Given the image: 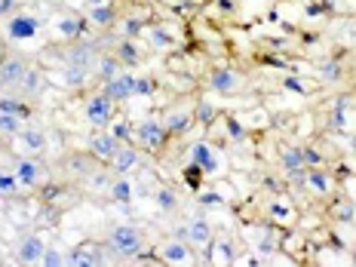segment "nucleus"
Here are the masks:
<instances>
[{
	"instance_id": "nucleus-1",
	"label": "nucleus",
	"mask_w": 356,
	"mask_h": 267,
	"mask_svg": "<svg viewBox=\"0 0 356 267\" xmlns=\"http://www.w3.org/2000/svg\"><path fill=\"white\" fill-rule=\"evenodd\" d=\"M108 246L120 258H136L145 249V231L138 225H132V221H120V225H114L108 231Z\"/></svg>"
},
{
	"instance_id": "nucleus-2",
	"label": "nucleus",
	"mask_w": 356,
	"mask_h": 267,
	"mask_svg": "<svg viewBox=\"0 0 356 267\" xmlns=\"http://www.w3.org/2000/svg\"><path fill=\"white\" fill-rule=\"evenodd\" d=\"M175 236H178V240H188L194 249H209L212 227H209V221H206L203 215H197V218H191L188 225L175 227Z\"/></svg>"
},
{
	"instance_id": "nucleus-3",
	"label": "nucleus",
	"mask_w": 356,
	"mask_h": 267,
	"mask_svg": "<svg viewBox=\"0 0 356 267\" xmlns=\"http://www.w3.org/2000/svg\"><path fill=\"white\" fill-rule=\"evenodd\" d=\"M243 86H246V77H243L240 71L227 68V65H221V68H215L209 74V89L218 95H234V92H240Z\"/></svg>"
},
{
	"instance_id": "nucleus-4",
	"label": "nucleus",
	"mask_w": 356,
	"mask_h": 267,
	"mask_svg": "<svg viewBox=\"0 0 356 267\" xmlns=\"http://www.w3.org/2000/svg\"><path fill=\"white\" fill-rule=\"evenodd\" d=\"M157 258L163 264H194V246H191L188 240H178V236H172V240H166L163 246L157 249Z\"/></svg>"
},
{
	"instance_id": "nucleus-5",
	"label": "nucleus",
	"mask_w": 356,
	"mask_h": 267,
	"mask_svg": "<svg viewBox=\"0 0 356 267\" xmlns=\"http://www.w3.org/2000/svg\"><path fill=\"white\" fill-rule=\"evenodd\" d=\"M114 105H117V102L111 99V95H105V92L92 95V99L86 102V120L92 123V126H99V129H105V126L117 117Z\"/></svg>"
},
{
	"instance_id": "nucleus-6",
	"label": "nucleus",
	"mask_w": 356,
	"mask_h": 267,
	"mask_svg": "<svg viewBox=\"0 0 356 267\" xmlns=\"http://www.w3.org/2000/svg\"><path fill=\"white\" fill-rule=\"evenodd\" d=\"M136 138H138V145L142 147H147V151H160V147L166 145L169 132H166V126H163V120L147 117V120H142L136 126Z\"/></svg>"
},
{
	"instance_id": "nucleus-7",
	"label": "nucleus",
	"mask_w": 356,
	"mask_h": 267,
	"mask_svg": "<svg viewBox=\"0 0 356 267\" xmlns=\"http://www.w3.org/2000/svg\"><path fill=\"white\" fill-rule=\"evenodd\" d=\"M13 145L22 157H40L47 151V132L43 129H34V126H25L19 136H13Z\"/></svg>"
},
{
	"instance_id": "nucleus-8",
	"label": "nucleus",
	"mask_w": 356,
	"mask_h": 267,
	"mask_svg": "<svg viewBox=\"0 0 356 267\" xmlns=\"http://www.w3.org/2000/svg\"><path fill=\"white\" fill-rule=\"evenodd\" d=\"M13 172L19 175L22 188H28V191L40 188V184L47 181V169H43V163L37 160V157H22V160H16V169H13Z\"/></svg>"
},
{
	"instance_id": "nucleus-9",
	"label": "nucleus",
	"mask_w": 356,
	"mask_h": 267,
	"mask_svg": "<svg viewBox=\"0 0 356 267\" xmlns=\"http://www.w3.org/2000/svg\"><path fill=\"white\" fill-rule=\"evenodd\" d=\"M136 83H138L136 74L120 71V74H114L111 80H105V89H102V92L111 95L114 102H129V99H136Z\"/></svg>"
},
{
	"instance_id": "nucleus-10",
	"label": "nucleus",
	"mask_w": 356,
	"mask_h": 267,
	"mask_svg": "<svg viewBox=\"0 0 356 267\" xmlns=\"http://www.w3.org/2000/svg\"><path fill=\"white\" fill-rule=\"evenodd\" d=\"M43 252H47V243H43L40 234H25L19 240L16 252H13V258H16V264H40Z\"/></svg>"
},
{
	"instance_id": "nucleus-11",
	"label": "nucleus",
	"mask_w": 356,
	"mask_h": 267,
	"mask_svg": "<svg viewBox=\"0 0 356 267\" xmlns=\"http://www.w3.org/2000/svg\"><path fill=\"white\" fill-rule=\"evenodd\" d=\"M191 163H194V166H197L203 175L221 172V154L215 151L209 142H197L194 147H191Z\"/></svg>"
},
{
	"instance_id": "nucleus-12",
	"label": "nucleus",
	"mask_w": 356,
	"mask_h": 267,
	"mask_svg": "<svg viewBox=\"0 0 356 267\" xmlns=\"http://www.w3.org/2000/svg\"><path fill=\"white\" fill-rule=\"evenodd\" d=\"M105 264V252L99 243H80L68 252V264L65 267H99Z\"/></svg>"
},
{
	"instance_id": "nucleus-13",
	"label": "nucleus",
	"mask_w": 356,
	"mask_h": 267,
	"mask_svg": "<svg viewBox=\"0 0 356 267\" xmlns=\"http://www.w3.org/2000/svg\"><path fill=\"white\" fill-rule=\"evenodd\" d=\"M37 31H40V25L31 13H13L6 19V37L10 40H31V37H37Z\"/></svg>"
},
{
	"instance_id": "nucleus-14",
	"label": "nucleus",
	"mask_w": 356,
	"mask_h": 267,
	"mask_svg": "<svg viewBox=\"0 0 356 267\" xmlns=\"http://www.w3.org/2000/svg\"><path fill=\"white\" fill-rule=\"evenodd\" d=\"M209 261L218 264V267L240 261V252H236V243L231 240V236H225V234L212 236V243H209Z\"/></svg>"
},
{
	"instance_id": "nucleus-15",
	"label": "nucleus",
	"mask_w": 356,
	"mask_h": 267,
	"mask_svg": "<svg viewBox=\"0 0 356 267\" xmlns=\"http://www.w3.org/2000/svg\"><path fill=\"white\" fill-rule=\"evenodd\" d=\"M120 138L114 136V132H108V129H102L99 136H92L89 138V151H92V157L95 160H114V154L120 151Z\"/></svg>"
},
{
	"instance_id": "nucleus-16",
	"label": "nucleus",
	"mask_w": 356,
	"mask_h": 267,
	"mask_svg": "<svg viewBox=\"0 0 356 267\" xmlns=\"http://www.w3.org/2000/svg\"><path fill=\"white\" fill-rule=\"evenodd\" d=\"M28 71V62L22 56H3L0 58V77H3L6 86H19L22 77Z\"/></svg>"
},
{
	"instance_id": "nucleus-17",
	"label": "nucleus",
	"mask_w": 356,
	"mask_h": 267,
	"mask_svg": "<svg viewBox=\"0 0 356 267\" xmlns=\"http://www.w3.org/2000/svg\"><path fill=\"white\" fill-rule=\"evenodd\" d=\"M138 151L136 147H129V145H120V151L114 154V160H111V169H114L117 175H129V172H136L138 169Z\"/></svg>"
},
{
	"instance_id": "nucleus-18",
	"label": "nucleus",
	"mask_w": 356,
	"mask_h": 267,
	"mask_svg": "<svg viewBox=\"0 0 356 267\" xmlns=\"http://www.w3.org/2000/svg\"><path fill=\"white\" fill-rule=\"evenodd\" d=\"M19 89H22V95H25V99L37 102L43 95V89H47V80H43V74L37 68H28L25 77H22V83H19Z\"/></svg>"
},
{
	"instance_id": "nucleus-19",
	"label": "nucleus",
	"mask_w": 356,
	"mask_h": 267,
	"mask_svg": "<svg viewBox=\"0 0 356 267\" xmlns=\"http://www.w3.org/2000/svg\"><path fill=\"white\" fill-rule=\"evenodd\" d=\"M191 123H194V111H184V108H175L166 114V120H163V126H166L169 136H178V132H188Z\"/></svg>"
},
{
	"instance_id": "nucleus-20",
	"label": "nucleus",
	"mask_w": 356,
	"mask_h": 267,
	"mask_svg": "<svg viewBox=\"0 0 356 267\" xmlns=\"http://www.w3.org/2000/svg\"><path fill=\"white\" fill-rule=\"evenodd\" d=\"M108 197H111V200H117V203H132V197H136V188H132L129 175H120L117 181H111Z\"/></svg>"
},
{
	"instance_id": "nucleus-21",
	"label": "nucleus",
	"mask_w": 356,
	"mask_h": 267,
	"mask_svg": "<svg viewBox=\"0 0 356 267\" xmlns=\"http://www.w3.org/2000/svg\"><path fill=\"white\" fill-rule=\"evenodd\" d=\"M25 117H19V114H10V111H0V136L3 138H13V136H19L22 129H25Z\"/></svg>"
},
{
	"instance_id": "nucleus-22",
	"label": "nucleus",
	"mask_w": 356,
	"mask_h": 267,
	"mask_svg": "<svg viewBox=\"0 0 356 267\" xmlns=\"http://www.w3.org/2000/svg\"><path fill=\"white\" fill-rule=\"evenodd\" d=\"M22 191H25V188H22L19 175L10 172V169H0V197H3V200H13V197H19Z\"/></svg>"
},
{
	"instance_id": "nucleus-23",
	"label": "nucleus",
	"mask_w": 356,
	"mask_h": 267,
	"mask_svg": "<svg viewBox=\"0 0 356 267\" xmlns=\"http://www.w3.org/2000/svg\"><path fill=\"white\" fill-rule=\"evenodd\" d=\"M117 58H120V65H129V68L142 62V53H138V47H136L132 37H126V40L117 43Z\"/></svg>"
},
{
	"instance_id": "nucleus-24",
	"label": "nucleus",
	"mask_w": 356,
	"mask_h": 267,
	"mask_svg": "<svg viewBox=\"0 0 356 267\" xmlns=\"http://www.w3.org/2000/svg\"><path fill=\"white\" fill-rule=\"evenodd\" d=\"M304 163H307V160H304L301 147H286V151H283V169L289 175H301L304 172Z\"/></svg>"
},
{
	"instance_id": "nucleus-25",
	"label": "nucleus",
	"mask_w": 356,
	"mask_h": 267,
	"mask_svg": "<svg viewBox=\"0 0 356 267\" xmlns=\"http://www.w3.org/2000/svg\"><path fill=\"white\" fill-rule=\"evenodd\" d=\"M89 22H92V25H99V28H111V25L117 22L114 6H111V3H99V6H92V10H89Z\"/></svg>"
},
{
	"instance_id": "nucleus-26",
	"label": "nucleus",
	"mask_w": 356,
	"mask_h": 267,
	"mask_svg": "<svg viewBox=\"0 0 356 267\" xmlns=\"http://www.w3.org/2000/svg\"><path fill=\"white\" fill-rule=\"evenodd\" d=\"M304 181H307L310 191H314V194H320V197H325L332 191V178L325 172H320V169H310V172L304 175Z\"/></svg>"
},
{
	"instance_id": "nucleus-27",
	"label": "nucleus",
	"mask_w": 356,
	"mask_h": 267,
	"mask_svg": "<svg viewBox=\"0 0 356 267\" xmlns=\"http://www.w3.org/2000/svg\"><path fill=\"white\" fill-rule=\"evenodd\" d=\"M154 206H157L160 212H172V209H178V197L166 188V184H160V188L154 191Z\"/></svg>"
},
{
	"instance_id": "nucleus-28",
	"label": "nucleus",
	"mask_w": 356,
	"mask_h": 267,
	"mask_svg": "<svg viewBox=\"0 0 356 267\" xmlns=\"http://www.w3.org/2000/svg\"><path fill=\"white\" fill-rule=\"evenodd\" d=\"M147 40H151V47H154V49H172V47H175V37L169 34L166 28H151Z\"/></svg>"
},
{
	"instance_id": "nucleus-29",
	"label": "nucleus",
	"mask_w": 356,
	"mask_h": 267,
	"mask_svg": "<svg viewBox=\"0 0 356 267\" xmlns=\"http://www.w3.org/2000/svg\"><path fill=\"white\" fill-rule=\"evenodd\" d=\"M65 264H68V252L58 246H53V249L47 246V252H43V258H40V267H65Z\"/></svg>"
},
{
	"instance_id": "nucleus-30",
	"label": "nucleus",
	"mask_w": 356,
	"mask_h": 267,
	"mask_svg": "<svg viewBox=\"0 0 356 267\" xmlns=\"http://www.w3.org/2000/svg\"><path fill=\"white\" fill-rule=\"evenodd\" d=\"M0 111H10V114H19V117H31V105L28 102H22V99H3L0 95Z\"/></svg>"
},
{
	"instance_id": "nucleus-31",
	"label": "nucleus",
	"mask_w": 356,
	"mask_h": 267,
	"mask_svg": "<svg viewBox=\"0 0 356 267\" xmlns=\"http://www.w3.org/2000/svg\"><path fill=\"white\" fill-rule=\"evenodd\" d=\"M120 71H123V65H120V58H117V56L99 58V74H102V80H111L114 74H120Z\"/></svg>"
},
{
	"instance_id": "nucleus-32",
	"label": "nucleus",
	"mask_w": 356,
	"mask_h": 267,
	"mask_svg": "<svg viewBox=\"0 0 356 267\" xmlns=\"http://www.w3.org/2000/svg\"><path fill=\"white\" fill-rule=\"evenodd\" d=\"M89 62H92V47H74L68 53V65H83V68H89Z\"/></svg>"
},
{
	"instance_id": "nucleus-33",
	"label": "nucleus",
	"mask_w": 356,
	"mask_h": 267,
	"mask_svg": "<svg viewBox=\"0 0 356 267\" xmlns=\"http://www.w3.org/2000/svg\"><path fill=\"white\" fill-rule=\"evenodd\" d=\"M56 31L62 37H80V19H56Z\"/></svg>"
},
{
	"instance_id": "nucleus-34",
	"label": "nucleus",
	"mask_w": 356,
	"mask_h": 267,
	"mask_svg": "<svg viewBox=\"0 0 356 267\" xmlns=\"http://www.w3.org/2000/svg\"><path fill=\"white\" fill-rule=\"evenodd\" d=\"M86 68L83 65H68V71H65V80H68V86H83L86 83Z\"/></svg>"
},
{
	"instance_id": "nucleus-35",
	"label": "nucleus",
	"mask_w": 356,
	"mask_h": 267,
	"mask_svg": "<svg viewBox=\"0 0 356 267\" xmlns=\"http://www.w3.org/2000/svg\"><path fill=\"white\" fill-rule=\"evenodd\" d=\"M105 129H108V132H114V136L120 138V142H123L126 136H129V123H126V120H120V117H114V120H111V123L105 126Z\"/></svg>"
},
{
	"instance_id": "nucleus-36",
	"label": "nucleus",
	"mask_w": 356,
	"mask_h": 267,
	"mask_svg": "<svg viewBox=\"0 0 356 267\" xmlns=\"http://www.w3.org/2000/svg\"><path fill=\"white\" fill-rule=\"evenodd\" d=\"M212 117H215V108H212V105H206V102H200V105H197V111H194V120L212 123Z\"/></svg>"
},
{
	"instance_id": "nucleus-37",
	"label": "nucleus",
	"mask_w": 356,
	"mask_h": 267,
	"mask_svg": "<svg viewBox=\"0 0 356 267\" xmlns=\"http://www.w3.org/2000/svg\"><path fill=\"white\" fill-rule=\"evenodd\" d=\"M270 215H273V218H280V221H289V218H292V209H289V203H273Z\"/></svg>"
},
{
	"instance_id": "nucleus-38",
	"label": "nucleus",
	"mask_w": 356,
	"mask_h": 267,
	"mask_svg": "<svg viewBox=\"0 0 356 267\" xmlns=\"http://www.w3.org/2000/svg\"><path fill=\"white\" fill-rule=\"evenodd\" d=\"M19 10V0H0V19H10Z\"/></svg>"
},
{
	"instance_id": "nucleus-39",
	"label": "nucleus",
	"mask_w": 356,
	"mask_h": 267,
	"mask_svg": "<svg viewBox=\"0 0 356 267\" xmlns=\"http://www.w3.org/2000/svg\"><path fill=\"white\" fill-rule=\"evenodd\" d=\"M136 95H154V80L138 77V83H136Z\"/></svg>"
},
{
	"instance_id": "nucleus-40",
	"label": "nucleus",
	"mask_w": 356,
	"mask_h": 267,
	"mask_svg": "<svg viewBox=\"0 0 356 267\" xmlns=\"http://www.w3.org/2000/svg\"><path fill=\"white\" fill-rule=\"evenodd\" d=\"M123 31H126V37H136L138 31H142V22H138V19H129V22L123 25Z\"/></svg>"
},
{
	"instance_id": "nucleus-41",
	"label": "nucleus",
	"mask_w": 356,
	"mask_h": 267,
	"mask_svg": "<svg viewBox=\"0 0 356 267\" xmlns=\"http://www.w3.org/2000/svg\"><path fill=\"white\" fill-rule=\"evenodd\" d=\"M286 89H292V92H307L304 80H295V77H289V80H286Z\"/></svg>"
},
{
	"instance_id": "nucleus-42",
	"label": "nucleus",
	"mask_w": 356,
	"mask_h": 267,
	"mask_svg": "<svg viewBox=\"0 0 356 267\" xmlns=\"http://www.w3.org/2000/svg\"><path fill=\"white\" fill-rule=\"evenodd\" d=\"M200 203H203V206H218L221 197H215V194H200Z\"/></svg>"
},
{
	"instance_id": "nucleus-43",
	"label": "nucleus",
	"mask_w": 356,
	"mask_h": 267,
	"mask_svg": "<svg viewBox=\"0 0 356 267\" xmlns=\"http://www.w3.org/2000/svg\"><path fill=\"white\" fill-rule=\"evenodd\" d=\"M323 77L335 80V77H338V65H329V68H323Z\"/></svg>"
},
{
	"instance_id": "nucleus-44",
	"label": "nucleus",
	"mask_w": 356,
	"mask_h": 267,
	"mask_svg": "<svg viewBox=\"0 0 356 267\" xmlns=\"http://www.w3.org/2000/svg\"><path fill=\"white\" fill-rule=\"evenodd\" d=\"M3 89H6V83H3V77H0V95H3Z\"/></svg>"
},
{
	"instance_id": "nucleus-45",
	"label": "nucleus",
	"mask_w": 356,
	"mask_h": 267,
	"mask_svg": "<svg viewBox=\"0 0 356 267\" xmlns=\"http://www.w3.org/2000/svg\"><path fill=\"white\" fill-rule=\"evenodd\" d=\"M350 151H353V157H356V138H353V142H350Z\"/></svg>"
},
{
	"instance_id": "nucleus-46",
	"label": "nucleus",
	"mask_w": 356,
	"mask_h": 267,
	"mask_svg": "<svg viewBox=\"0 0 356 267\" xmlns=\"http://www.w3.org/2000/svg\"><path fill=\"white\" fill-rule=\"evenodd\" d=\"M0 147H3V136H0Z\"/></svg>"
},
{
	"instance_id": "nucleus-47",
	"label": "nucleus",
	"mask_w": 356,
	"mask_h": 267,
	"mask_svg": "<svg viewBox=\"0 0 356 267\" xmlns=\"http://www.w3.org/2000/svg\"><path fill=\"white\" fill-rule=\"evenodd\" d=\"M353 225H356V215H353Z\"/></svg>"
}]
</instances>
